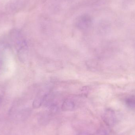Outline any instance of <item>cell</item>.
<instances>
[{
  "label": "cell",
  "mask_w": 135,
  "mask_h": 135,
  "mask_svg": "<svg viewBox=\"0 0 135 135\" xmlns=\"http://www.w3.org/2000/svg\"><path fill=\"white\" fill-rule=\"evenodd\" d=\"M90 19L88 17L84 16L80 17L78 21L79 25L81 27H87L90 23Z\"/></svg>",
  "instance_id": "4"
},
{
  "label": "cell",
  "mask_w": 135,
  "mask_h": 135,
  "mask_svg": "<svg viewBox=\"0 0 135 135\" xmlns=\"http://www.w3.org/2000/svg\"><path fill=\"white\" fill-rule=\"evenodd\" d=\"M3 65V56H2V50L0 49V70Z\"/></svg>",
  "instance_id": "5"
},
{
  "label": "cell",
  "mask_w": 135,
  "mask_h": 135,
  "mask_svg": "<svg viewBox=\"0 0 135 135\" xmlns=\"http://www.w3.org/2000/svg\"><path fill=\"white\" fill-rule=\"evenodd\" d=\"M103 120L108 126L113 125L115 120V115L113 112L110 110H107L103 116Z\"/></svg>",
  "instance_id": "1"
},
{
  "label": "cell",
  "mask_w": 135,
  "mask_h": 135,
  "mask_svg": "<svg viewBox=\"0 0 135 135\" xmlns=\"http://www.w3.org/2000/svg\"><path fill=\"white\" fill-rule=\"evenodd\" d=\"M74 102L70 99L65 100L62 105V109L64 111H71L75 107Z\"/></svg>",
  "instance_id": "2"
},
{
  "label": "cell",
  "mask_w": 135,
  "mask_h": 135,
  "mask_svg": "<svg viewBox=\"0 0 135 135\" xmlns=\"http://www.w3.org/2000/svg\"><path fill=\"white\" fill-rule=\"evenodd\" d=\"M78 135H92V134L87 132H83L79 134Z\"/></svg>",
  "instance_id": "7"
},
{
  "label": "cell",
  "mask_w": 135,
  "mask_h": 135,
  "mask_svg": "<svg viewBox=\"0 0 135 135\" xmlns=\"http://www.w3.org/2000/svg\"><path fill=\"white\" fill-rule=\"evenodd\" d=\"M97 135H108L107 132L104 130H100L98 133Z\"/></svg>",
  "instance_id": "6"
},
{
  "label": "cell",
  "mask_w": 135,
  "mask_h": 135,
  "mask_svg": "<svg viewBox=\"0 0 135 135\" xmlns=\"http://www.w3.org/2000/svg\"><path fill=\"white\" fill-rule=\"evenodd\" d=\"M2 101V99L0 97V105H1V104Z\"/></svg>",
  "instance_id": "8"
},
{
  "label": "cell",
  "mask_w": 135,
  "mask_h": 135,
  "mask_svg": "<svg viewBox=\"0 0 135 135\" xmlns=\"http://www.w3.org/2000/svg\"><path fill=\"white\" fill-rule=\"evenodd\" d=\"M45 96V95L37 96V97L34 100L32 104V105L34 108H38L41 106L42 103H43Z\"/></svg>",
  "instance_id": "3"
}]
</instances>
